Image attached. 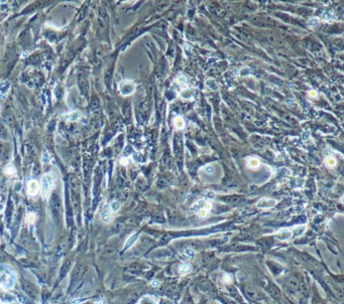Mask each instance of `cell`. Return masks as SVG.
Masks as SVG:
<instances>
[{
  "label": "cell",
  "instance_id": "obj_25",
  "mask_svg": "<svg viewBox=\"0 0 344 304\" xmlns=\"http://www.w3.org/2000/svg\"><path fill=\"white\" fill-rule=\"evenodd\" d=\"M177 83H178L180 86H185L187 81H186V79H184V76H181V77L177 78Z\"/></svg>",
  "mask_w": 344,
  "mask_h": 304
},
{
  "label": "cell",
  "instance_id": "obj_7",
  "mask_svg": "<svg viewBox=\"0 0 344 304\" xmlns=\"http://www.w3.org/2000/svg\"><path fill=\"white\" fill-rule=\"evenodd\" d=\"M100 217H101L102 222L106 223V224H108V223H110V222H112V220H113L112 212H111V210H110L109 205H106L104 207H103V210H102V212H101V215H100Z\"/></svg>",
  "mask_w": 344,
  "mask_h": 304
},
{
  "label": "cell",
  "instance_id": "obj_21",
  "mask_svg": "<svg viewBox=\"0 0 344 304\" xmlns=\"http://www.w3.org/2000/svg\"><path fill=\"white\" fill-rule=\"evenodd\" d=\"M319 21H320V20H319L318 17H312L310 20H309V25L312 26V27H314V26L318 25Z\"/></svg>",
  "mask_w": 344,
  "mask_h": 304
},
{
  "label": "cell",
  "instance_id": "obj_10",
  "mask_svg": "<svg viewBox=\"0 0 344 304\" xmlns=\"http://www.w3.org/2000/svg\"><path fill=\"white\" fill-rule=\"evenodd\" d=\"M137 238H138V235H137V234L131 235V236H130V237L128 238V239L126 240V243H125V245H124V249H125V250H127V249L131 248V247L133 246V245L136 243Z\"/></svg>",
  "mask_w": 344,
  "mask_h": 304
},
{
  "label": "cell",
  "instance_id": "obj_14",
  "mask_svg": "<svg viewBox=\"0 0 344 304\" xmlns=\"http://www.w3.org/2000/svg\"><path fill=\"white\" fill-rule=\"evenodd\" d=\"M4 173L8 176H13L16 173V169L12 164H8V165H6L5 168H4Z\"/></svg>",
  "mask_w": 344,
  "mask_h": 304
},
{
  "label": "cell",
  "instance_id": "obj_6",
  "mask_svg": "<svg viewBox=\"0 0 344 304\" xmlns=\"http://www.w3.org/2000/svg\"><path fill=\"white\" fill-rule=\"evenodd\" d=\"M277 203V202L276 200H272V198H269V197H262L256 202V207L259 208H262V210H269V208L274 207Z\"/></svg>",
  "mask_w": 344,
  "mask_h": 304
},
{
  "label": "cell",
  "instance_id": "obj_24",
  "mask_svg": "<svg viewBox=\"0 0 344 304\" xmlns=\"http://www.w3.org/2000/svg\"><path fill=\"white\" fill-rule=\"evenodd\" d=\"M231 281H232V277L230 276L229 274L225 273L224 275H223V282H224L225 284H229V283H231Z\"/></svg>",
  "mask_w": 344,
  "mask_h": 304
},
{
  "label": "cell",
  "instance_id": "obj_20",
  "mask_svg": "<svg viewBox=\"0 0 344 304\" xmlns=\"http://www.w3.org/2000/svg\"><path fill=\"white\" fill-rule=\"evenodd\" d=\"M250 73H251V72H250V68H247V67L241 68V70H240V72H239V73H240V76H241V77H247L248 75H250Z\"/></svg>",
  "mask_w": 344,
  "mask_h": 304
},
{
  "label": "cell",
  "instance_id": "obj_19",
  "mask_svg": "<svg viewBox=\"0 0 344 304\" xmlns=\"http://www.w3.org/2000/svg\"><path fill=\"white\" fill-rule=\"evenodd\" d=\"M185 255H186L187 257H188V258L194 259V258H195V256H196V253H195V251H194L193 249H191V248H186V249H185Z\"/></svg>",
  "mask_w": 344,
  "mask_h": 304
},
{
  "label": "cell",
  "instance_id": "obj_3",
  "mask_svg": "<svg viewBox=\"0 0 344 304\" xmlns=\"http://www.w3.org/2000/svg\"><path fill=\"white\" fill-rule=\"evenodd\" d=\"M212 202L206 200H200L194 203L191 208L201 218H206L209 215V212L212 210Z\"/></svg>",
  "mask_w": 344,
  "mask_h": 304
},
{
  "label": "cell",
  "instance_id": "obj_30",
  "mask_svg": "<svg viewBox=\"0 0 344 304\" xmlns=\"http://www.w3.org/2000/svg\"><path fill=\"white\" fill-rule=\"evenodd\" d=\"M207 195V197H210V200H212V198L215 197V195H214V193H213V192H208V193H207V195Z\"/></svg>",
  "mask_w": 344,
  "mask_h": 304
},
{
  "label": "cell",
  "instance_id": "obj_22",
  "mask_svg": "<svg viewBox=\"0 0 344 304\" xmlns=\"http://www.w3.org/2000/svg\"><path fill=\"white\" fill-rule=\"evenodd\" d=\"M34 220H35V215L33 214V213L28 214V217H26V222H28V224H33Z\"/></svg>",
  "mask_w": 344,
  "mask_h": 304
},
{
  "label": "cell",
  "instance_id": "obj_16",
  "mask_svg": "<svg viewBox=\"0 0 344 304\" xmlns=\"http://www.w3.org/2000/svg\"><path fill=\"white\" fill-rule=\"evenodd\" d=\"M206 86L209 88L210 90L212 91H215V90H218V85L217 83L215 82V80L213 79H208L206 81Z\"/></svg>",
  "mask_w": 344,
  "mask_h": 304
},
{
  "label": "cell",
  "instance_id": "obj_26",
  "mask_svg": "<svg viewBox=\"0 0 344 304\" xmlns=\"http://www.w3.org/2000/svg\"><path fill=\"white\" fill-rule=\"evenodd\" d=\"M204 170L206 171L209 174H212L213 172H214V167H212V165H206L205 167H204Z\"/></svg>",
  "mask_w": 344,
  "mask_h": 304
},
{
  "label": "cell",
  "instance_id": "obj_2",
  "mask_svg": "<svg viewBox=\"0 0 344 304\" xmlns=\"http://www.w3.org/2000/svg\"><path fill=\"white\" fill-rule=\"evenodd\" d=\"M56 181V175L54 172H49L43 176L41 182V189L43 197L45 200H46L49 197L51 192L55 187Z\"/></svg>",
  "mask_w": 344,
  "mask_h": 304
},
{
  "label": "cell",
  "instance_id": "obj_1",
  "mask_svg": "<svg viewBox=\"0 0 344 304\" xmlns=\"http://www.w3.org/2000/svg\"><path fill=\"white\" fill-rule=\"evenodd\" d=\"M16 274L10 266L5 264H0V288L4 290L12 289L15 285Z\"/></svg>",
  "mask_w": 344,
  "mask_h": 304
},
{
  "label": "cell",
  "instance_id": "obj_23",
  "mask_svg": "<svg viewBox=\"0 0 344 304\" xmlns=\"http://www.w3.org/2000/svg\"><path fill=\"white\" fill-rule=\"evenodd\" d=\"M140 304H156L154 301V299H151V297H144L140 301Z\"/></svg>",
  "mask_w": 344,
  "mask_h": 304
},
{
  "label": "cell",
  "instance_id": "obj_15",
  "mask_svg": "<svg viewBox=\"0 0 344 304\" xmlns=\"http://www.w3.org/2000/svg\"><path fill=\"white\" fill-rule=\"evenodd\" d=\"M190 270H191V266L187 263L181 264L180 266L178 267V271L180 274H187L188 272H190Z\"/></svg>",
  "mask_w": 344,
  "mask_h": 304
},
{
  "label": "cell",
  "instance_id": "obj_13",
  "mask_svg": "<svg viewBox=\"0 0 344 304\" xmlns=\"http://www.w3.org/2000/svg\"><path fill=\"white\" fill-rule=\"evenodd\" d=\"M305 231H306V227L305 225H298L294 229V232H292V235L294 237H300L304 234Z\"/></svg>",
  "mask_w": 344,
  "mask_h": 304
},
{
  "label": "cell",
  "instance_id": "obj_5",
  "mask_svg": "<svg viewBox=\"0 0 344 304\" xmlns=\"http://www.w3.org/2000/svg\"><path fill=\"white\" fill-rule=\"evenodd\" d=\"M40 189H41V185L38 180L31 179L28 182L26 190H28V195L29 197H35L38 193V192H40Z\"/></svg>",
  "mask_w": 344,
  "mask_h": 304
},
{
  "label": "cell",
  "instance_id": "obj_4",
  "mask_svg": "<svg viewBox=\"0 0 344 304\" xmlns=\"http://www.w3.org/2000/svg\"><path fill=\"white\" fill-rule=\"evenodd\" d=\"M119 91L122 95L128 96V95H131L135 91V85L131 81L124 80L119 84Z\"/></svg>",
  "mask_w": 344,
  "mask_h": 304
},
{
  "label": "cell",
  "instance_id": "obj_32",
  "mask_svg": "<svg viewBox=\"0 0 344 304\" xmlns=\"http://www.w3.org/2000/svg\"><path fill=\"white\" fill-rule=\"evenodd\" d=\"M85 300H83V299H79V300H74L72 301L73 304H76V303H81V302H84Z\"/></svg>",
  "mask_w": 344,
  "mask_h": 304
},
{
  "label": "cell",
  "instance_id": "obj_33",
  "mask_svg": "<svg viewBox=\"0 0 344 304\" xmlns=\"http://www.w3.org/2000/svg\"><path fill=\"white\" fill-rule=\"evenodd\" d=\"M0 304H5V303H3V302H2L1 300H0Z\"/></svg>",
  "mask_w": 344,
  "mask_h": 304
},
{
  "label": "cell",
  "instance_id": "obj_9",
  "mask_svg": "<svg viewBox=\"0 0 344 304\" xmlns=\"http://www.w3.org/2000/svg\"><path fill=\"white\" fill-rule=\"evenodd\" d=\"M194 95H195V90L191 89V88H186V89H184L181 93L182 98H183V99H186V100L192 99V98L194 97Z\"/></svg>",
  "mask_w": 344,
  "mask_h": 304
},
{
  "label": "cell",
  "instance_id": "obj_29",
  "mask_svg": "<svg viewBox=\"0 0 344 304\" xmlns=\"http://www.w3.org/2000/svg\"><path fill=\"white\" fill-rule=\"evenodd\" d=\"M161 285V283L159 282V280H154L151 282V286L152 287H159V286Z\"/></svg>",
  "mask_w": 344,
  "mask_h": 304
},
{
  "label": "cell",
  "instance_id": "obj_8",
  "mask_svg": "<svg viewBox=\"0 0 344 304\" xmlns=\"http://www.w3.org/2000/svg\"><path fill=\"white\" fill-rule=\"evenodd\" d=\"M276 236L281 241H287V240H289L292 237V232L289 229H282L277 233Z\"/></svg>",
  "mask_w": 344,
  "mask_h": 304
},
{
  "label": "cell",
  "instance_id": "obj_18",
  "mask_svg": "<svg viewBox=\"0 0 344 304\" xmlns=\"http://www.w3.org/2000/svg\"><path fill=\"white\" fill-rule=\"evenodd\" d=\"M325 164L329 167H334V166L337 164V161H336L335 158L333 157H327L325 159Z\"/></svg>",
  "mask_w": 344,
  "mask_h": 304
},
{
  "label": "cell",
  "instance_id": "obj_28",
  "mask_svg": "<svg viewBox=\"0 0 344 304\" xmlns=\"http://www.w3.org/2000/svg\"><path fill=\"white\" fill-rule=\"evenodd\" d=\"M317 92L315 90H312V91H310V92H309V96L310 97H312V98H316L317 97Z\"/></svg>",
  "mask_w": 344,
  "mask_h": 304
},
{
  "label": "cell",
  "instance_id": "obj_17",
  "mask_svg": "<svg viewBox=\"0 0 344 304\" xmlns=\"http://www.w3.org/2000/svg\"><path fill=\"white\" fill-rule=\"evenodd\" d=\"M120 207H121V205H120V202H117V200H113V202H112L111 203H110V205H109V207H110V210H111V212H114V213L118 212L119 208H120Z\"/></svg>",
  "mask_w": 344,
  "mask_h": 304
},
{
  "label": "cell",
  "instance_id": "obj_31",
  "mask_svg": "<svg viewBox=\"0 0 344 304\" xmlns=\"http://www.w3.org/2000/svg\"><path fill=\"white\" fill-rule=\"evenodd\" d=\"M120 163H121V164H123V165H126V164L128 163V161H127V159H125V158H122V159H121V161H120Z\"/></svg>",
  "mask_w": 344,
  "mask_h": 304
},
{
  "label": "cell",
  "instance_id": "obj_12",
  "mask_svg": "<svg viewBox=\"0 0 344 304\" xmlns=\"http://www.w3.org/2000/svg\"><path fill=\"white\" fill-rule=\"evenodd\" d=\"M174 126L177 130H181L185 127V121L182 117H176L174 120Z\"/></svg>",
  "mask_w": 344,
  "mask_h": 304
},
{
  "label": "cell",
  "instance_id": "obj_11",
  "mask_svg": "<svg viewBox=\"0 0 344 304\" xmlns=\"http://www.w3.org/2000/svg\"><path fill=\"white\" fill-rule=\"evenodd\" d=\"M247 165L249 166V168H251V169H256V168L259 167L260 161H259V159H257L255 157H250V158H248V160H247Z\"/></svg>",
  "mask_w": 344,
  "mask_h": 304
},
{
  "label": "cell",
  "instance_id": "obj_27",
  "mask_svg": "<svg viewBox=\"0 0 344 304\" xmlns=\"http://www.w3.org/2000/svg\"><path fill=\"white\" fill-rule=\"evenodd\" d=\"M95 304H106V299H105L104 297H100L96 302H95Z\"/></svg>",
  "mask_w": 344,
  "mask_h": 304
}]
</instances>
